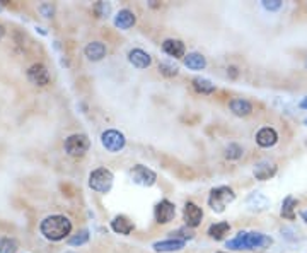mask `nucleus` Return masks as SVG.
<instances>
[{"label": "nucleus", "instance_id": "obj_1", "mask_svg": "<svg viewBox=\"0 0 307 253\" xmlns=\"http://www.w3.org/2000/svg\"><path fill=\"white\" fill-rule=\"evenodd\" d=\"M271 243H273V239L263 233L241 231V233H237L236 238L229 239L227 248H231V250H261V248L270 246Z\"/></svg>", "mask_w": 307, "mask_h": 253}, {"label": "nucleus", "instance_id": "obj_2", "mask_svg": "<svg viewBox=\"0 0 307 253\" xmlns=\"http://www.w3.org/2000/svg\"><path fill=\"white\" fill-rule=\"evenodd\" d=\"M40 231L41 234L46 239H51V241H60V239L67 238L72 231V222L68 217L65 216H48L46 219H43L40 224Z\"/></svg>", "mask_w": 307, "mask_h": 253}, {"label": "nucleus", "instance_id": "obj_3", "mask_svg": "<svg viewBox=\"0 0 307 253\" xmlns=\"http://www.w3.org/2000/svg\"><path fill=\"white\" fill-rule=\"evenodd\" d=\"M236 194L232 192V188L229 187H217L210 192L209 197V205L212 207V211L215 212H224L226 207L231 202H234Z\"/></svg>", "mask_w": 307, "mask_h": 253}, {"label": "nucleus", "instance_id": "obj_4", "mask_svg": "<svg viewBox=\"0 0 307 253\" xmlns=\"http://www.w3.org/2000/svg\"><path fill=\"white\" fill-rule=\"evenodd\" d=\"M113 173L108 168H97L90 173L89 177V187L97 194H108L113 187Z\"/></svg>", "mask_w": 307, "mask_h": 253}, {"label": "nucleus", "instance_id": "obj_5", "mask_svg": "<svg viewBox=\"0 0 307 253\" xmlns=\"http://www.w3.org/2000/svg\"><path fill=\"white\" fill-rule=\"evenodd\" d=\"M89 145H90V140L87 135L73 134L70 137H67V140H65V151H67L68 156L79 157L87 152Z\"/></svg>", "mask_w": 307, "mask_h": 253}, {"label": "nucleus", "instance_id": "obj_6", "mask_svg": "<svg viewBox=\"0 0 307 253\" xmlns=\"http://www.w3.org/2000/svg\"><path fill=\"white\" fill-rule=\"evenodd\" d=\"M101 144L105 145L106 151L110 152H120L127 144V139L122 132L118 130H106L101 135Z\"/></svg>", "mask_w": 307, "mask_h": 253}, {"label": "nucleus", "instance_id": "obj_7", "mask_svg": "<svg viewBox=\"0 0 307 253\" xmlns=\"http://www.w3.org/2000/svg\"><path fill=\"white\" fill-rule=\"evenodd\" d=\"M130 177H132V180L137 185H142V187H152L155 180H157V175L152 170H149L147 166H142V164L133 166V170L130 171Z\"/></svg>", "mask_w": 307, "mask_h": 253}, {"label": "nucleus", "instance_id": "obj_8", "mask_svg": "<svg viewBox=\"0 0 307 253\" xmlns=\"http://www.w3.org/2000/svg\"><path fill=\"white\" fill-rule=\"evenodd\" d=\"M176 216V205L169 200H161L154 209V217L159 224H169Z\"/></svg>", "mask_w": 307, "mask_h": 253}, {"label": "nucleus", "instance_id": "obj_9", "mask_svg": "<svg viewBox=\"0 0 307 253\" xmlns=\"http://www.w3.org/2000/svg\"><path fill=\"white\" fill-rule=\"evenodd\" d=\"M183 217H184L186 226H189V228H196V226H200V222L203 219V211H201L200 207H198L196 204L186 202Z\"/></svg>", "mask_w": 307, "mask_h": 253}, {"label": "nucleus", "instance_id": "obj_10", "mask_svg": "<svg viewBox=\"0 0 307 253\" xmlns=\"http://www.w3.org/2000/svg\"><path fill=\"white\" fill-rule=\"evenodd\" d=\"M28 79L36 86H46L50 82V72L43 63H34L28 70Z\"/></svg>", "mask_w": 307, "mask_h": 253}, {"label": "nucleus", "instance_id": "obj_11", "mask_svg": "<svg viewBox=\"0 0 307 253\" xmlns=\"http://www.w3.org/2000/svg\"><path fill=\"white\" fill-rule=\"evenodd\" d=\"M253 175L259 182H266V180H271L276 175V166L270 161H261L254 166Z\"/></svg>", "mask_w": 307, "mask_h": 253}, {"label": "nucleus", "instance_id": "obj_12", "mask_svg": "<svg viewBox=\"0 0 307 253\" xmlns=\"http://www.w3.org/2000/svg\"><path fill=\"white\" fill-rule=\"evenodd\" d=\"M128 60L133 67L137 68H147L152 63V57H150L147 51L140 50V48H135V50H130L128 53Z\"/></svg>", "mask_w": 307, "mask_h": 253}, {"label": "nucleus", "instance_id": "obj_13", "mask_svg": "<svg viewBox=\"0 0 307 253\" xmlns=\"http://www.w3.org/2000/svg\"><path fill=\"white\" fill-rule=\"evenodd\" d=\"M162 50L166 55H169L172 58H184L186 57V48L179 40H166L162 43Z\"/></svg>", "mask_w": 307, "mask_h": 253}, {"label": "nucleus", "instance_id": "obj_14", "mask_svg": "<svg viewBox=\"0 0 307 253\" xmlns=\"http://www.w3.org/2000/svg\"><path fill=\"white\" fill-rule=\"evenodd\" d=\"M276 140H278V134H276L275 128H271V127L261 128V130L256 134V142L258 145H261V147H271V145L276 144Z\"/></svg>", "mask_w": 307, "mask_h": 253}, {"label": "nucleus", "instance_id": "obj_15", "mask_svg": "<svg viewBox=\"0 0 307 253\" xmlns=\"http://www.w3.org/2000/svg\"><path fill=\"white\" fill-rule=\"evenodd\" d=\"M186 245V241H183V239H164V241H157L154 243L152 248L154 251H161V253H167V251H179L183 250Z\"/></svg>", "mask_w": 307, "mask_h": 253}, {"label": "nucleus", "instance_id": "obj_16", "mask_svg": "<svg viewBox=\"0 0 307 253\" xmlns=\"http://www.w3.org/2000/svg\"><path fill=\"white\" fill-rule=\"evenodd\" d=\"M135 21H137L135 14H133L132 11H128V9H122V11L115 16V26L120 29H123V31H127V29L132 28V26L135 24Z\"/></svg>", "mask_w": 307, "mask_h": 253}, {"label": "nucleus", "instance_id": "obj_17", "mask_svg": "<svg viewBox=\"0 0 307 253\" xmlns=\"http://www.w3.org/2000/svg\"><path fill=\"white\" fill-rule=\"evenodd\" d=\"M111 229L118 234H130L133 229H135V224L128 219L127 216H116L113 221H111Z\"/></svg>", "mask_w": 307, "mask_h": 253}, {"label": "nucleus", "instance_id": "obj_18", "mask_svg": "<svg viewBox=\"0 0 307 253\" xmlns=\"http://www.w3.org/2000/svg\"><path fill=\"white\" fill-rule=\"evenodd\" d=\"M84 53H85V57H87L89 60H92V62H97V60L105 58L106 46H105V43H101V41H92V43H89V45L85 46Z\"/></svg>", "mask_w": 307, "mask_h": 253}, {"label": "nucleus", "instance_id": "obj_19", "mask_svg": "<svg viewBox=\"0 0 307 253\" xmlns=\"http://www.w3.org/2000/svg\"><path fill=\"white\" fill-rule=\"evenodd\" d=\"M231 111L237 117H248L253 111V105L248 100H243V98H236V100L231 101Z\"/></svg>", "mask_w": 307, "mask_h": 253}, {"label": "nucleus", "instance_id": "obj_20", "mask_svg": "<svg viewBox=\"0 0 307 253\" xmlns=\"http://www.w3.org/2000/svg\"><path fill=\"white\" fill-rule=\"evenodd\" d=\"M246 204H248L251 209H256V211H266L271 202L263 194H259V192H253V194L248 197Z\"/></svg>", "mask_w": 307, "mask_h": 253}, {"label": "nucleus", "instance_id": "obj_21", "mask_svg": "<svg viewBox=\"0 0 307 253\" xmlns=\"http://www.w3.org/2000/svg\"><path fill=\"white\" fill-rule=\"evenodd\" d=\"M184 65L191 70H201L207 67V58L201 53H188L184 57Z\"/></svg>", "mask_w": 307, "mask_h": 253}, {"label": "nucleus", "instance_id": "obj_22", "mask_svg": "<svg viewBox=\"0 0 307 253\" xmlns=\"http://www.w3.org/2000/svg\"><path fill=\"white\" fill-rule=\"evenodd\" d=\"M295 207H297V199L292 195H288L282 204V216L285 217V219L293 221L295 219Z\"/></svg>", "mask_w": 307, "mask_h": 253}, {"label": "nucleus", "instance_id": "obj_23", "mask_svg": "<svg viewBox=\"0 0 307 253\" xmlns=\"http://www.w3.org/2000/svg\"><path fill=\"white\" fill-rule=\"evenodd\" d=\"M229 231H231L229 222H217V224H212L209 228V236L214 239H224L226 234H229Z\"/></svg>", "mask_w": 307, "mask_h": 253}, {"label": "nucleus", "instance_id": "obj_24", "mask_svg": "<svg viewBox=\"0 0 307 253\" xmlns=\"http://www.w3.org/2000/svg\"><path fill=\"white\" fill-rule=\"evenodd\" d=\"M191 82L194 91L200 94H212L215 91V84H212L209 79H203V77H194Z\"/></svg>", "mask_w": 307, "mask_h": 253}, {"label": "nucleus", "instance_id": "obj_25", "mask_svg": "<svg viewBox=\"0 0 307 253\" xmlns=\"http://www.w3.org/2000/svg\"><path fill=\"white\" fill-rule=\"evenodd\" d=\"M17 241L14 238H0V253H16Z\"/></svg>", "mask_w": 307, "mask_h": 253}, {"label": "nucleus", "instance_id": "obj_26", "mask_svg": "<svg viewBox=\"0 0 307 253\" xmlns=\"http://www.w3.org/2000/svg\"><path fill=\"white\" fill-rule=\"evenodd\" d=\"M89 241V231L87 229H84V231H80V233H77L75 236H72L70 239H68V245H72V246H77V245H85V243Z\"/></svg>", "mask_w": 307, "mask_h": 253}, {"label": "nucleus", "instance_id": "obj_27", "mask_svg": "<svg viewBox=\"0 0 307 253\" xmlns=\"http://www.w3.org/2000/svg\"><path fill=\"white\" fill-rule=\"evenodd\" d=\"M243 156V147L239 144H229L226 149V157L227 159H239Z\"/></svg>", "mask_w": 307, "mask_h": 253}, {"label": "nucleus", "instance_id": "obj_28", "mask_svg": "<svg viewBox=\"0 0 307 253\" xmlns=\"http://www.w3.org/2000/svg\"><path fill=\"white\" fill-rule=\"evenodd\" d=\"M159 70H161V74H164L166 77H172L178 74L179 68L176 65H171V63H167V62H162L161 65H159Z\"/></svg>", "mask_w": 307, "mask_h": 253}, {"label": "nucleus", "instance_id": "obj_29", "mask_svg": "<svg viewBox=\"0 0 307 253\" xmlns=\"http://www.w3.org/2000/svg\"><path fill=\"white\" fill-rule=\"evenodd\" d=\"M283 4L280 2V0H265L263 2V7L266 9V11H270V12H275V11H278V9H282Z\"/></svg>", "mask_w": 307, "mask_h": 253}, {"label": "nucleus", "instance_id": "obj_30", "mask_svg": "<svg viewBox=\"0 0 307 253\" xmlns=\"http://www.w3.org/2000/svg\"><path fill=\"white\" fill-rule=\"evenodd\" d=\"M40 11H41L46 17H51V14H53V7H51V6H41Z\"/></svg>", "mask_w": 307, "mask_h": 253}, {"label": "nucleus", "instance_id": "obj_31", "mask_svg": "<svg viewBox=\"0 0 307 253\" xmlns=\"http://www.w3.org/2000/svg\"><path fill=\"white\" fill-rule=\"evenodd\" d=\"M300 108H305L307 110V98H304V100L300 101Z\"/></svg>", "mask_w": 307, "mask_h": 253}, {"label": "nucleus", "instance_id": "obj_32", "mask_svg": "<svg viewBox=\"0 0 307 253\" xmlns=\"http://www.w3.org/2000/svg\"><path fill=\"white\" fill-rule=\"evenodd\" d=\"M229 70H231V75H232V77H237V72H236V67H231V68H229Z\"/></svg>", "mask_w": 307, "mask_h": 253}, {"label": "nucleus", "instance_id": "obj_33", "mask_svg": "<svg viewBox=\"0 0 307 253\" xmlns=\"http://www.w3.org/2000/svg\"><path fill=\"white\" fill-rule=\"evenodd\" d=\"M300 217L307 222V211H302V212H300Z\"/></svg>", "mask_w": 307, "mask_h": 253}, {"label": "nucleus", "instance_id": "obj_34", "mask_svg": "<svg viewBox=\"0 0 307 253\" xmlns=\"http://www.w3.org/2000/svg\"><path fill=\"white\" fill-rule=\"evenodd\" d=\"M2 34H4V29H2V26H0V38H2Z\"/></svg>", "mask_w": 307, "mask_h": 253}, {"label": "nucleus", "instance_id": "obj_35", "mask_svg": "<svg viewBox=\"0 0 307 253\" xmlns=\"http://www.w3.org/2000/svg\"><path fill=\"white\" fill-rule=\"evenodd\" d=\"M304 123H305V125H307V118H305V120H304Z\"/></svg>", "mask_w": 307, "mask_h": 253}, {"label": "nucleus", "instance_id": "obj_36", "mask_svg": "<svg viewBox=\"0 0 307 253\" xmlns=\"http://www.w3.org/2000/svg\"><path fill=\"white\" fill-rule=\"evenodd\" d=\"M219 253H226V251H219Z\"/></svg>", "mask_w": 307, "mask_h": 253}, {"label": "nucleus", "instance_id": "obj_37", "mask_svg": "<svg viewBox=\"0 0 307 253\" xmlns=\"http://www.w3.org/2000/svg\"><path fill=\"white\" fill-rule=\"evenodd\" d=\"M67 253H73V251H67Z\"/></svg>", "mask_w": 307, "mask_h": 253}]
</instances>
